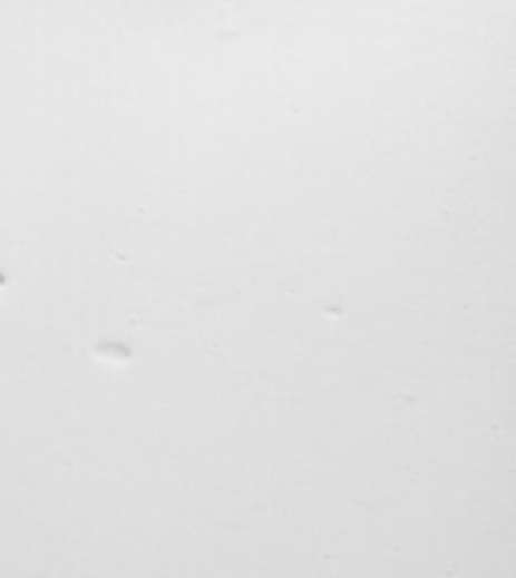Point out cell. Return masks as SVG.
Here are the masks:
<instances>
[{"mask_svg":"<svg viewBox=\"0 0 516 578\" xmlns=\"http://www.w3.org/2000/svg\"><path fill=\"white\" fill-rule=\"evenodd\" d=\"M6 285H8V280L3 273H0V290H6Z\"/></svg>","mask_w":516,"mask_h":578,"instance_id":"obj_2","label":"cell"},{"mask_svg":"<svg viewBox=\"0 0 516 578\" xmlns=\"http://www.w3.org/2000/svg\"><path fill=\"white\" fill-rule=\"evenodd\" d=\"M95 357L99 360V362H105V364H126V362H130V350L126 347V345H121V343H99L97 347H95Z\"/></svg>","mask_w":516,"mask_h":578,"instance_id":"obj_1","label":"cell"}]
</instances>
